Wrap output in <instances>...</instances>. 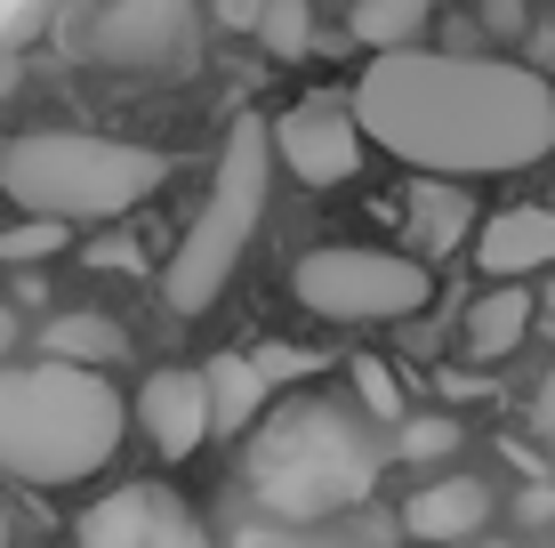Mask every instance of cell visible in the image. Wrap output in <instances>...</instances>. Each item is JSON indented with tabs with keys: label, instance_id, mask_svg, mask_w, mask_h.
I'll list each match as a JSON object with an SVG mask.
<instances>
[{
	"label": "cell",
	"instance_id": "6da1fadb",
	"mask_svg": "<svg viewBox=\"0 0 555 548\" xmlns=\"http://www.w3.org/2000/svg\"><path fill=\"white\" fill-rule=\"evenodd\" d=\"M354 113L418 178H507L555 154V89L515 56L378 49L354 81Z\"/></svg>",
	"mask_w": 555,
	"mask_h": 548
},
{
	"label": "cell",
	"instance_id": "7a4b0ae2",
	"mask_svg": "<svg viewBox=\"0 0 555 548\" xmlns=\"http://www.w3.org/2000/svg\"><path fill=\"white\" fill-rule=\"evenodd\" d=\"M129 420L138 404L105 371L65 364V355H33V364L0 355V476L49 484V493L81 484L121 451Z\"/></svg>",
	"mask_w": 555,
	"mask_h": 548
},
{
	"label": "cell",
	"instance_id": "3957f363",
	"mask_svg": "<svg viewBox=\"0 0 555 548\" xmlns=\"http://www.w3.org/2000/svg\"><path fill=\"white\" fill-rule=\"evenodd\" d=\"M378 468L387 451L378 436L338 404H282L250 428V493L266 517L282 524H322V517H347L378 493Z\"/></svg>",
	"mask_w": 555,
	"mask_h": 548
},
{
	"label": "cell",
	"instance_id": "277c9868",
	"mask_svg": "<svg viewBox=\"0 0 555 548\" xmlns=\"http://www.w3.org/2000/svg\"><path fill=\"white\" fill-rule=\"evenodd\" d=\"M162 178H169V162L153 145L89 138V129H33V138H16L0 154V186H9L16 211L65 218V226H105V218L138 211Z\"/></svg>",
	"mask_w": 555,
	"mask_h": 548
},
{
	"label": "cell",
	"instance_id": "5b68a950",
	"mask_svg": "<svg viewBox=\"0 0 555 548\" xmlns=\"http://www.w3.org/2000/svg\"><path fill=\"white\" fill-rule=\"evenodd\" d=\"M274 122H258V113H242L234 129H225V154H218V178H209V202L202 218L185 226V242L169 251L162 267V298L169 315H209L225 298V282H234L242 251H250L258 218H266V186H274Z\"/></svg>",
	"mask_w": 555,
	"mask_h": 548
},
{
	"label": "cell",
	"instance_id": "8992f818",
	"mask_svg": "<svg viewBox=\"0 0 555 548\" xmlns=\"http://www.w3.org/2000/svg\"><path fill=\"white\" fill-rule=\"evenodd\" d=\"M291 298L322 323H403V315H427L435 275L403 251H306L291 267Z\"/></svg>",
	"mask_w": 555,
	"mask_h": 548
},
{
	"label": "cell",
	"instance_id": "52a82bcc",
	"mask_svg": "<svg viewBox=\"0 0 555 548\" xmlns=\"http://www.w3.org/2000/svg\"><path fill=\"white\" fill-rule=\"evenodd\" d=\"M81 56L138 81H178L202 65V0H113L81 33Z\"/></svg>",
	"mask_w": 555,
	"mask_h": 548
},
{
	"label": "cell",
	"instance_id": "ba28073f",
	"mask_svg": "<svg viewBox=\"0 0 555 548\" xmlns=\"http://www.w3.org/2000/svg\"><path fill=\"white\" fill-rule=\"evenodd\" d=\"M362 113L354 105H338V98H314V105H291L274 122V154L282 169H291L298 186H347L354 169H362Z\"/></svg>",
	"mask_w": 555,
	"mask_h": 548
},
{
	"label": "cell",
	"instance_id": "9c48e42d",
	"mask_svg": "<svg viewBox=\"0 0 555 548\" xmlns=\"http://www.w3.org/2000/svg\"><path fill=\"white\" fill-rule=\"evenodd\" d=\"M129 404H138V428L162 444V460H185L202 436H218V420H209V371L162 364V371H145V387Z\"/></svg>",
	"mask_w": 555,
	"mask_h": 548
},
{
	"label": "cell",
	"instance_id": "30bf717a",
	"mask_svg": "<svg viewBox=\"0 0 555 548\" xmlns=\"http://www.w3.org/2000/svg\"><path fill=\"white\" fill-rule=\"evenodd\" d=\"M491 484L483 476H427L418 493L403 500V533L411 540H427V548H451V540H467V533H483L491 524Z\"/></svg>",
	"mask_w": 555,
	"mask_h": 548
},
{
	"label": "cell",
	"instance_id": "8fae6325",
	"mask_svg": "<svg viewBox=\"0 0 555 548\" xmlns=\"http://www.w3.org/2000/svg\"><path fill=\"white\" fill-rule=\"evenodd\" d=\"M475 267L491 282H524L531 267H555V202H515L475 234Z\"/></svg>",
	"mask_w": 555,
	"mask_h": 548
},
{
	"label": "cell",
	"instance_id": "7c38bea8",
	"mask_svg": "<svg viewBox=\"0 0 555 548\" xmlns=\"http://www.w3.org/2000/svg\"><path fill=\"white\" fill-rule=\"evenodd\" d=\"M531 315H540V298H531L524 282H491L467 307V364H507V355L524 347Z\"/></svg>",
	"mask_w": 555,
	"mask_h": 548
},
{
	"label": "cell",
	"instance_id": "4fadbf2b",
	"mask_svg": "<svg viewBox=\"0 0 555 548\" xmlns=\"http://www.w3.org/2000/svg\"><path fill=\"white\" fill-rule=\"evenodd\" d=\"M209 371V420H218V436H250V428L266 420V395H274V380L258 371V355H218Z\"/></svg>",
	"mask_w": 555,
	"mask_h": 548
},
{
	"label": "cell",
	"instance_id": "5bb4252c",
	"mask_svg": "<svg viewBox=\"0 0 555 548\" xmlns=\"http://www.w3.org/2000/svg\"><path fill=\"white\" fill-rule=\"evenodd\" d=\"M41 355H65V364L105 371V364H121V355H129V331L113 323V315H56V323L41 331Z\"/></svg>",
	"mask_w": 555,
	"mask_h": 548
},
{
	"label": "cell",
	"instance_id": "9a60e30c",
	"mask_svg": "<svg viewBox=\"0 0 555 548\" xmlns=\"http://www.w3.org/2000/svg\"><path fill=\"white\" fill-rule=\"evenodd\" d=\"M427 9L435 0H347V33L362 49H411L418 41V25H427Z\"/></svg>",
	"mask_w": 555,
	"mask_h": 548
},
{
	"label": "cell",
	"instance_id": "2e32d148",
	"mask_svg": "<svg viewBox=\"0 0 555 548\" xmlns=\"http://www.w3.org/2000/svg\"><path fill=\"white\" fill-rule=\"evenodd\" d=\"M411 234H418V251H451L459 234H467V194H459V178H443V186H418L411 194Z\"/></svg>",
	"mask_w": 555,
	"mask_h": 548
},
{
	"label": "cell",
	"instance_id": "e0dca14e",
	"mask_svg": "<svg viewBox=\"0 0 555 548\" xmlns=\"http://www.w3.org/2000/svg\"><path fill=\"white\" fill-rule=\"evenodd\" d=\"M258 41H266V56H306L314 49V0H266Z\"/></svg>",
	"mask_w": 555,
	"mask_h": 548
},
{
	"label": "cell",
	"instance_id": "ac0fdd59",
	"mask_svg": "<svg viewBox=\"0 0 555 548\" xmlns=\"http://www.w3.org/2000/svg\"><path fill=\"white\" fill-rule=\"evenodd\" d=\"M73 242V226L65 218H16V226H0V258H9V267H33V258H56Z\"/></svg>",
	"mask_w": 555,
	"mask_h": 548
},
{
	"label": "cell",
	"instance_id": "d6986e66",
	"mask_svg": "<svg viewBox=\"0 0 555 548\" xmlns=\"http://www.w3.org/2000/svg\"><path fill=\"white\" fill-rule=\"evenodd\" d=\"M145 548H209V533H202V517L178 493H153V540Z\"/></svg>",
	"mask_w": 555,
	"mask_h": 548
},
{
	"label": "cell",
	"instance_id": "ffe728a7",
	"mask_svg": "<svg viewBox=\"0 0 555 548\" xmlns=\"http://www.w3.org/2000/svg\"><path fill=\"white\" fill-rule=\"evenodd\" d=\"M395 451H403V460H451L459 428L451 420H403V428H395Z\"/></svg>",
	"mask_w": 555,
	"mask_h": 548
},
{
	"label": "cell",
	"instance_id": "44dd1931",
	"mask_svg": "<svg viewBox=\"0 0 555 548\" xmlns=\"http://www.w3.org/2000/svg\"><path fill=\"white\" fill-rule=\"evenodd\" d=\"M354 387H362V411H371V420H403V395H395L387 364H354Z\"/></svg>",
	"mask_w": 555,
	"mask_h": 548
},
{
	"label": "cell",
	"instance_id": "7402d4cb",
	"mask_svg": "<svg viewBox=\"0 0 555 548\" xmlns=\"http://www.w3.org/2000/svg\"><path fill=\"white\" fill-rule=\"evenodd\" d=\"M258 371H266V380L282 387V380H314L322 364H314V355H306V347H258Z\"/></svg>",
	"mask_w": 555,
	"mask_h": 548
},
{
	"label": "cell",
	"instance_id": "603a6c76",
	"mask_svg": "<svg viewBox=\"0 0 555 548\" xmlns=\"http://www.w3.org/2000/svg\"><path fill=\"white\" fill-rule=\"evenodd\" d=\"M218 16H225V25H234V33H258L266 0H218Z\"/></svg>",
	"mask_w": 555,
	"mask_h": 548
},
{
	"label": "cell",
	"instance_id": "cb8c5ba5",
	"mask_svg": "<svg viewBox=\"0 0 555 548\" xmlns=\"http://www.w3.org/2000/svg\"><path fill=\"white\" fill-rule=\"evenodd\" d=\"M483 9H491V25H500V33L524 25V9H515V0H483Z\"/></svg>",
	"mask_w": 555,
	"mask_h": 548
},
{
	"label": "cell",
	"instance_id": "d4e9b609",
	"mask_svg": "<svg viewBox=\"0 0 555 548\" xmlns=\"http://www.w3.org/2000/svg\"><path fill=\"white\" fill-rule=\"evenodd\" d=\"M531 420H540V428H555V380L540 387V404H531Z\"/></svg>",
	"mask_w": 555,
	"mask_h": 548
},
{
	"label": "cell",
	"instance_id": "484cf974",
	"mask_svg": "<svg viewBox=\"0 0 555 548\" xmlns=\"http://www.w3.org/2000/svg\"><path fill=\"white\" fill-rule=\"evenodd\" d=\"M9 89H16V56H0V98H9Z\"/></svg>",
	"mask_w": 555,
	"mask_h": 548
},
{
	"label": "cell",
	"instance_id": "4316f807",
	"mask_svg": "<svg viewBox=\"0 0 555 548\" xmlns=\"http://www.w3.org/2000/svg\"><path fill=\"white\" fill-rule=\"evenodd\" d=\"M547 315H555V267H547Z\"/></svg>",
	"mask_w": 555,
	"mask_h": 548
},
{
	"label": "cell",
	"instance_id": "83f0119b",
	"mask_svg": "<svg viewBox=\"0 0 555 548\" xmlns=\"http://www.w3.org/2000/svg\"><path fill=\"white\" fill-rule=\"evenodd\" d=\"M0 548H9V508H0Z\"/></svg>",
	"mask_w": 555,
	"mask_h": 548
},
{
	"label": "cell",
	"instance_id": "f1b7e54d",
	"mask_svg": "<svg viewBox=\"0 0 555 548\" xmlns=\"http://www.w3.org/2000/svg\"><path fill=\"white\" fill-rule=\"evenodd\" d=\"M0 323H16V315H9V307H0Z\"/></svg>",
	"mask_w": 555,
	"mask_h": 548
}]
</instances>
